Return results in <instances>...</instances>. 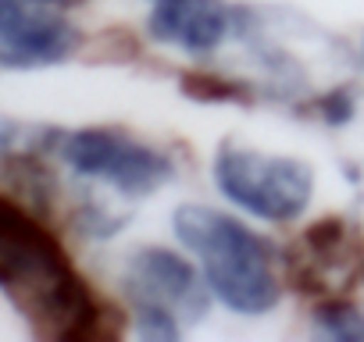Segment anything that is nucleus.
<instances>
[{
  "mask_svg": "<svg viewBox=\"0 0 364 342\" xmlns=\"http://www.w3.org/2000/svg\"><path fill=\"white\" fill-rule=\"evenodd\" d=\"M318 111H321V118H325L328 125H346V121L353 118V96H350L346 89H332V93L318 104Z\"/></svg>",
  "mask_w": 364,
  "mask_h": 342,
  "instance_id": "obj_10",
  "label": "nucleus"
},
{
  "mask_svg": "<svg viewBox=\"0 0 364 342\" xmlns=\"http://www.w3.org/2000/svg\"><path fill=\"white\" fill-rule=\"evenodd\" d=\"M122 292L143 338H178L186 324H200L211 307L208 278L164 246H143L125 260Z\"/></svg>",
  "mask_w": 364,
  "mask_h": 342,
  "instance_id": "obj_3",
  "label": "nucleus"
},
{
  "mask_svg": "<svg viewBox=\"0 0 364 342\" xmlns=\"http://www.w3.org/2000/svg\"><path fill=\"white\" fill-rule=\"evenodd\" d=\"M40 4H50V8H75L82 0H40Z\"/></svg>",
  "mask_w": 364,
  "mask_h": 342,
  "instance_id": "obj_11",
  "label": "nucleus"
},
{
  "mask_svg": "<svg viewBox=\"0 0 364 342\" xmlns=\"http://www.w3.org/2000/svg\"><path fill=\"white\" fill-rule=\"evenodd\" d=\"M79 29L40 0H0V72H33L68 61Z\"/></svg>",
  "mask_w": 364,
  "mask_h": 342,
  "instance_id": "obj_6",
  "label": "nucleus"
},
{
  "mask_svg": "<svg viewBox=\"0 0 364 342\" xmlns=\"http://www.w3.org/2000/svg\"><path fill=\"white\" fill-rule=\"evenodd\" d=\"M171 228L175 239L200 260L211 296L232 314L261 317L279 307L282 282L275 271V246L250 225L208 204H186L175 211Z\"/></svg>",
  "mask_w": 364,
  "mask_h": 342,
  "instance_id": "obj_2",
  "label": "nucleus"
},
{
  "mask_svg": "<svg viewBox=\"0 0 364 342\" xmlns=\"http://www.w3.org/2000/svg\"><path fill=\"white\" fill-rule=\"evenodd\" d=\"M215 186L218 193L243 207L247 214L268 225L296 221L314 197V171L311 164L282 153H261L250 146H218L215 153Z\"/></svg>",
  "mask_w": 364,
  "mask_h": 342,
  "instance_id": "obj_4",
  "label": "nucleus"
},
{
  "mask_svg": "<svg viewBox=\"0 0 364 342\" xmlns=\"http://www.w3.org/2000/svg\"><path fill=\"white\" fill-rule=\"evenodd\" d=\"M146 29L157 43L178 47L186 54H211L225 43L232 11L225 8V0H157Z\"/></svg>",
  "mask_w": 364,
  "mask_h": 342,
  "instance_id": "obj_8",
  "label": "nucleus"
},
{
  "mask_svg": "<svg viewBox=\"0 0 364 342\" xmlns=\"http://www.w3.org/2000/svg\"><path fill=\"white\" fill-rule=\"evenodd\" d=\"M54 153L79 179L104 182L129 200H143L175 179V160L164 150L129 136L125 128H107V125L72 128V132L61 128Z\"/></svg>",
  "mask_w": 364,
  "mask_h": 342,
  "instance_id": "obj_5",
  "label": "nucleus"
},
{
  "mask_svg": "<svg viewBox=\"0 0 364 342\" xmlns=\"http://www.w3.org/2000/svg\"><path fill=\"white\" fill-rule=\"evenodd\" d=\"M0 292L40 338L82 342L111 335L100 299L61 239L11 197H0Z\"/></svg>",
  "mask_w": 364,
  "mask_h": 342,
  "instance_id": "obj_1",
  "label": "nucleus"
},
{
  "mask_svg": "<svg viewBox=\"0 0 364 342\" xmlns=\"http://www.w3.org/2000/svg\"><path fill=\"white\" fill-rule=\"evenodd\" d=\"M311 321L321 335L328 338H339V342H364V310L350 299H321L314 310H311Z\"/></svg>",
  "mask_w": 364,
  "mask_h": 342,
  "instance_id": "obj_9",
  "label": "nucleus"
},
{
  "mask_svg": "<svg viewBox=\"0 0 364 342\" xmlns=\"http://www.w3.org/2000/svg\"><path fill=\"white\" fill-rule=\"evenodd\" d=\"M357 267H364V246L343 218H325L311 225L300 236V250L293 253V278L307 292L346 289Z\"/></svg>",
  "mask_w": 364,
  "mask_h": 342,
  "instance_id": "obj_7",
  "label": "nucleus"
}]
</instances>
